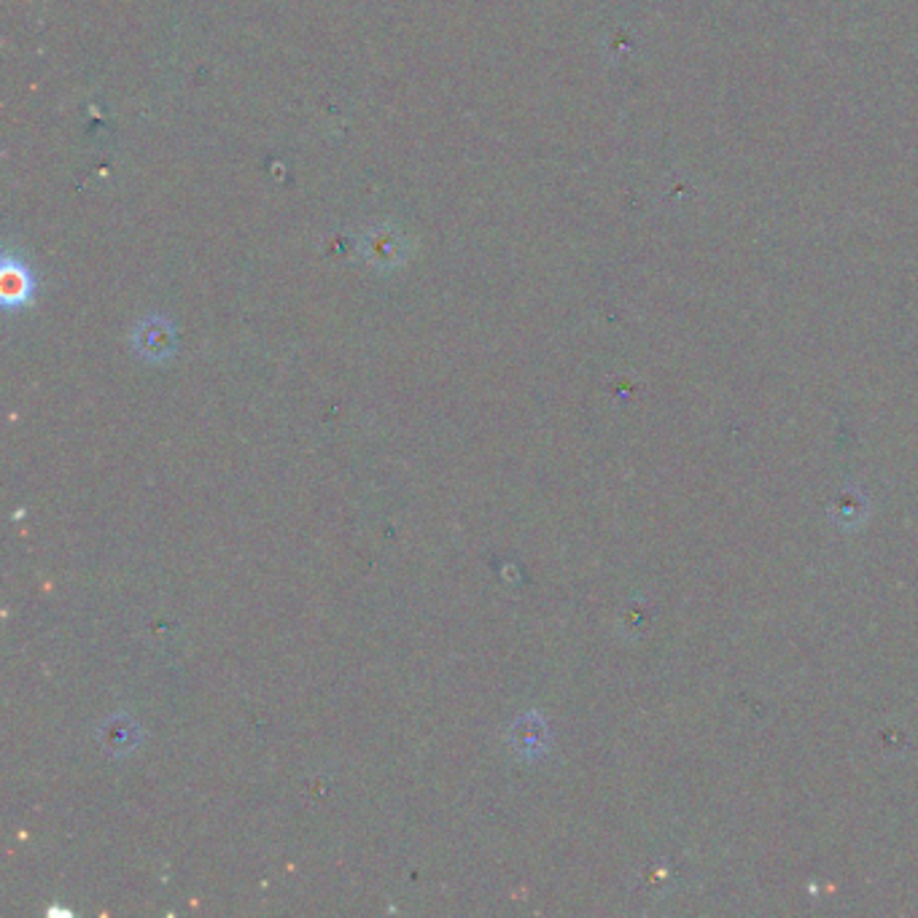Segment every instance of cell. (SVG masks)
<instances>
[{"label": "cell", "mask_w": 918, "mask_h": 918, "mask_svg": "<svg viewBox=\"0 0 918 918\" xmlns=\"http://www.w3.org/2000/svg\"><path fill=\"white\" fill-rule=\"evenodd\" d=\"M33 293V278L28 275V269L22 265H11L6 261L3 265V299L9 308L14 305H24Z\"/></svg>", "instance_id": "cell-1"}]
</instances>
